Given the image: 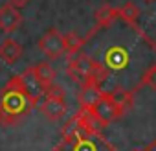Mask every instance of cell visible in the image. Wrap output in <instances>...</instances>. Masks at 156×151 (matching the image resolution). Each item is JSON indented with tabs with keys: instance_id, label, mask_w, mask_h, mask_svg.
Here are the masks:
<instances>
[{
	"instance_id": "cell-1",
	"label": "cell",
	"mask_w": 156,
	"mask_h": 151,
	"mask_svg": "<svg viewBox=\"0 0 156 151\" xmlns=\"http://www.w3.org/2000/svg\"><path fill=\"white\" fill-rule=\"evenodd\" d=\"M53 151H118L112 142H108L99 123L94 120L88 109H79L62 127L61 140Z\"/></svg>"
},
{
	"instance_id": "cell-2",
	"label": "cell",
	"mask_w": 156,
	"mask_h": 151,
	"mask_svg": "<svg viewBox=\"0 0 156 151\" xmlns=\"http://www.w3.org/2000/svg\"><path fill=\"white\" fill-rule=\"evenodd\" d=\"M37 105V98L24 85L22 76H13L0 90V125L11 127L20 123Z\"/></svg>"
},
{
	"instance_id": "cell-3",
	"label": "cell",
	"mask_w": 156,
	"mask_h": 151,
	"mask_svg": "<svg viewBox=\"0 0 156 151\" xmlns=\"http://www.w3.org/2000/svg\"><path fill=\"white\" fill-rule=\"evenodd\" d=\"M66 74L75 81L85 85L88 81H94V83H105L108 79V72L105 68V64L98 59H94L92 55L85 53V52H77L75 55L68 57V63H66Z\"/></svg>"
},
{
	"instance_id": "cell-4",
	"label": "cell",
	"mask_w": 156,
	"mask_h": 151,
	"mask_svg": "<svg viewBox=\"0 0 156 151\" xmlns=\"http://www.w3.org/2000/svg\"><path fill=\"white\" fill-rule=\"evenodd\" d=\"M94 120L99 123V127H108L110 123L118 122L121 116H125L127 112L119 107V103L114 100V96L110 92H105L103 98L90 109Z\"/></svg>"
},
{
	"instance_id": "cell-5",
	"label": "cell",
	"mask_w": 156,
	"mask_h": 151,
	"mask_svg": "<svg viewBox=\"0 0 156 151\" xmlns=\"http://www.w3.org/2000/svg\"><path fill=\"white\" fill-rule=\"evenodd\" d=\"M68 111L66 100H64V92L61 87L53 85L51 89H48L44 92V101L41 105V112L50 120V122H59Z\"/></svg>"
},
{
	"instance_id": "cell-6",
	"label": "cell",
	"mask_w": 156,
	"mask_h": 151,
	"mask_svg": "<svg viewBox=\"0 0 156 151\" xmlns=\"http://www.w3.org/2000/svg\"><path fill=\"white\" fill-rule=\"evenodd\" d=\"M101 63L105 64L107 72H108V78H110V74L112 72H119V70H125L129 68L130 64V52L125 44H112L110 48L105 50L103 53V59Z\"/></svg>"
},
{
	"instance_id": "cell-7",
	"label": "cell",
	"mask_w": 156,
	"mask_h": 151,
	"mask_svg": "<svg viewBox=\"0 0 156 151\" xmlns=\"http://www.w3.org/2000/svg\"><path fill=\"white\" fill-rule=\"evenodd\" d=\"M39 48L48 59H61L66 53L64 46V35L57 28H50L41 39H39Z\"/></svg>"
},
{
	"instance_id": "cell-8",
	"label": "cell",
	"mask_w": 156,
	"mask_h": 151,
	"mask_svg": "<svg viewBox=\"0 0 156 151\" xmlns=\"http://www.w3.org/2000/svg\"><path fill=\"white\" fill-rule=\"evenodd\" d=\"M20 24H22V13L19 11L17 6L9 2L0 6V31L13 33L20 28Z\"/></svg>"
},
{
	"instance_id": "cell-9",
	"label": "cell",
	"mask_w": 156,
	"mask_h": 151,
	"mask_svg": "<svg viewBox=\"0 0 156 151\" xmlns=\"http://www.w3.org/2000/svg\"><path fill=\"white\" fill-rule=\"evenodd\" d=\"M116 19H118V8H114V6H110V4H101V6L96 9V13H94L96 26L88 31L87 41H88V37H92L94 33H98V31H101V30H105V28H110Z\"/></svg>"
},
{
	"instance_id": "cell-10",
	"label": "cell",
	"mask_w": 156,
	"mask_h": 151,
	"mask_svg": "<svg viewBox=\"0 0 156 151\" xmlns=\"http://www.w3.org/2000/svg\"><path fill=\"white\" fill-rule=\"evenodd\" d=\"M103 94H105V90L101 89L99 83L88 81V83L81 85L79 92H77V101H79V105H81L83 109H88V111H90V109L103 98Z\"/></svg>"
},
{
	"instance_id": "cell-11",
	"label": "cell",
	"mask_w": 156,
	"mask_h": 151,
	"mask_svg": "<svg viewBox=\"0 0 156 151\" xmlns=\"http://www.w3.org/2000/svg\"><path fill=\"white\" fill-rule=\"evenodd\" d=\"M30 70H31L33 78L37 79V83L41 85V89H42L44 92L55 85L53 81H55V76H57V72H55V68H53V66H51L48 61L33 64V66H30Z\"/></svg>"
},
{
	"instance_id": "cell-12",
	"label": "cell",
	"mask_w": 156,
	"mask_h": 151,
	"mask_svg": "<svg viewBox=\"0 0 156 151\" xmlns=\"http://www.w3.org/2000/svg\"><path fill=\"white\" fill-rule=\"evenodd\" d=\"M22 46L15 41V39H4L0 44V59L6 64H15L20 57H22Z\"/></svg>"
},
{
	"instance_id": "cell-13",
	"label": "cell",
	"mask_w": 156,
	"mask_h": 151,
	"mask_svg": "<svg viewBox=\"0 0 156 151\" xmlns=\"http://www.w3.org/2000/svg\"><path fill=\"white\" fill-rule=\"evenodd\" d=\"M87 44V37H81L79 33L75 31H70L64 35V46H66V57H72L75 55L79 50H83V46Z\"/></svg>"
},
{
	"instance_id": "cell-14",
	"label": "cell",
	"mask_w": 156,
	"mask_h": 151,
	"mask_svg": "<svg viewBox=\"0 0 156 151\" xmlns=\"http://www.w3.org/2000/svg\"><path fill=\"white\" fill-rule=\"evenodd\" d=\"M138 17H140V8L134 2H127L121 8H118V19L123 24H136Z\"/></svg>"
},
{
	"instance_id": "cell-15",
	"label": "cell",
	"mask_w": 156,
	"mask_h": 151,
	"mask_svg": "<svg viewBox=\"0 0 156 151\" xmlns=\"http://www.w3.org/2000/svg\"><path fill=\"white\" fill-rule=\"evenodd\" d=\"M141 87H147V89H151V90H156V61L143 72V76L140 78V81H138V90H140Z\"/></svg>"
},
{
	"instance_id": "cell-16",
	"label": "cell",
	"mask_w": 156,
	"mask_h": 151,
	"mask_svg": "<svg viewBox=\"0 0 156 151\" xmlns=\"http://www.w3.org/2000/svg\"><path fill=\"white\" fill-rule=\"evenodd\" d=\"M9 4H13V6H17V8H24L26 4H30L31 0H8Z\"/></svg>"
},
{
	"instance_id": "cell-17",
	"label": "cell",
	"mask_w": 156,
	"mask_h": 151,
	"mask_svg": "<svg viewBox=\"0 0 156 151\" xmlns=\"http://www.w3.org/2000/svg\"><path fill=\"white\" fill-rule=\"evenodd\" d=\"M134 151H156V140H152V142L147 144L145 147H141V149H134Z\"/></svg>"
},
{
	"instance_id": "cell-18",
	"label": "cell",
	"mask_w": 156,
	"mask_h": 151,
	"mask_svg": "<svg viewBox=\"0 0 156 151\" xmlns=\"http://www.w3.org/2000/svg\"><path fill=\"white\" fill-rule=\"evenodd\" d=\"M143 2H154V0H143Z\"/></svg>"
}]
</instances>
